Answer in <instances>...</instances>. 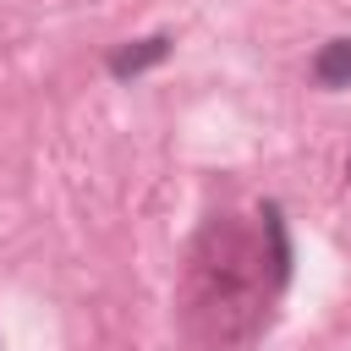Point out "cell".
Listing matches in <instances>:
<instances>
[{"mask_svg": "<svg viewBox=\"0 0 351 351\" xmlns=\"http://www.w3.org/2000/svg\"><path fill=\"white\" fill-rule=\"evenodd\" d=\"M291 285V236L280 203L258 214H214L181 274V324L203 351H252L274 318V302Z\"/></svg>", "mask_w": 351, "mask_h": 351, "instance_id": "1", "label": "cell"}, {"mask_svg": "<svg viewBox=\"0 0 351 351\" xmlns=\"http://www.w3.org/2000/svg\"><path fill=\"white\" fill-rule=\"evenodd\" d=\"M170 49H176V38H170V33H148V38H126V44H115V49L104 55V71H110L115 82H137L143 71H154V66H165V60H170Z\"/></svg>", "mask_w": 351, "mask_h": 351, "instance_id": "2", "label": "cell"}, {"mask_svg": "<svg viewBox=\"0 0 351 351\" xmlns=\"http://www.w3.org/2000/svg\"><path fill=\"white\" fill-rule=\"evenodd\" d=\"M313 82L324 88V93H340V88H351V38H329V44H318V55H313Z\"/></svg>", "mask_w": 351, "mask_h": 351, "instance_id": "3", "label": "cell"}, {"mask_svg": "<svg viewBox=\"0 0 351 351\" xmlns=\"http://www.w3.org/2000/svg\"><path fill=\"white\" fill-rule=\"evenodd\" d=\"M346 181H351V148H346Z\"/></svg>", "mask_w": 351, "mask_h": 351, "instance_id": "4", "label": "cell"}]
</instances>
